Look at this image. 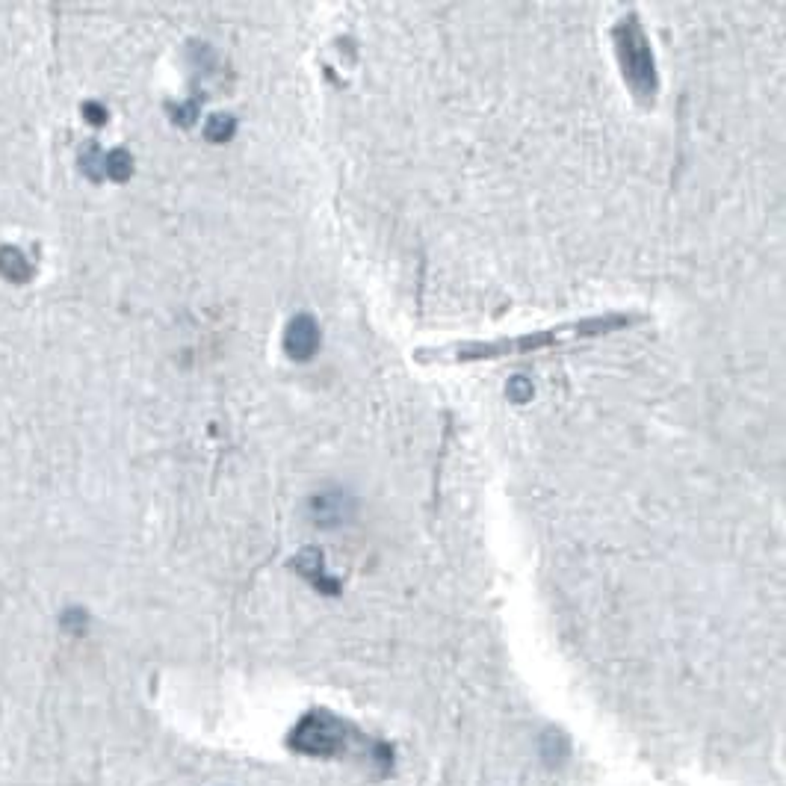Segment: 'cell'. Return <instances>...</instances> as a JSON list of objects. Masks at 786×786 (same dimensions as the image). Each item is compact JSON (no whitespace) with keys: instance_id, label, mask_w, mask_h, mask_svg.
<instances>
[{"instance_id":"4","label":"cell","mask_w":786,"mask_h":786,"mask_svg":"<svg viewBox=\"0 0 786 786\" xmlns=\"http://www.w3.org/2000/svg\"><path fill=\"white\" fill-rule=\"evenodd\" d=\"M320 346V326L308 314H296L284 331V352L296 361H308Z\"/></svg>"},{"instance_id":"5","label":"cell","mask_w":786,"mask_h":786,"mask_svg":"<svg viewBox=\"0 0 786 786\" xmlns=\"http://www.w3.org/2000/svg\"><path fill=\"white\" fill-rule=\"evenodd\" d=\"M231 131H234V119H231V116H213V119H210L207 133H210L213 139H228Z\"/></svg>"},{"instance_id":"6","label":"cell","mask_w":786,"mask_h":786,"mask_svg":"<svg viewBox=\"0 0 786 786\" xmlns=\"http://www.w3.org/2000/svg\"><path fill=\"white\" fill-rule=\"evenodd\" d=\"M529 393H532L529 382H524L521 376H515V379H512V385H509V396H512L515 402H524V399H529Z\"/></svg>"},{"instance_id":"1","label":"cell","mask_w":786,"mask_h":786,"mask_svg":"<svg viewBox=\"0 0 786 786\" xmlns=\"http://www.w3.org/2000/svg\"><path fill=\"white\" fill-rule=\"evenodd\" d=\"M651 317L645 311H603L580 320L556 323L547 328H532L521 334H500V337H485V340H453L441 346H423L414 352L420 364H476V361H497V358H512V355H529L553 346H568V343H583L594 337H609L627 328L645 326Z\"/></svg>"},{"instance_id":"3","label":"cell","mask_w":786,"mask_h":786,"mask_svg":"<svg viewBox=\"0 0 786 786\" xmlns=\"http://www.w3.org/2000/svg\"><path fill=\"white\" fill-rule=\"evenodd\" d=\"M293 745L305 754L328 757V754L340 751V745H343V721H337L328 713H311L296 727Z\"/></svg>"},{"instance_id":"2","label":"cell","mask_w":786,"mask_h":786,"mask_svg":"<svg viewBox=\"0 0 786 786\" xmlns=\"http://www.w3.org/2000/svg\"><path fill=\"white\" fill-rule=\"evenodd\" d=\"M612 45H615V57H618L624 83L630 86V92L636 95L639 104L651 107L656 101V92H659V71H656L651 39L642 27L639 12L627 9L615 18Z\"/></svg>"}]
</instances>
